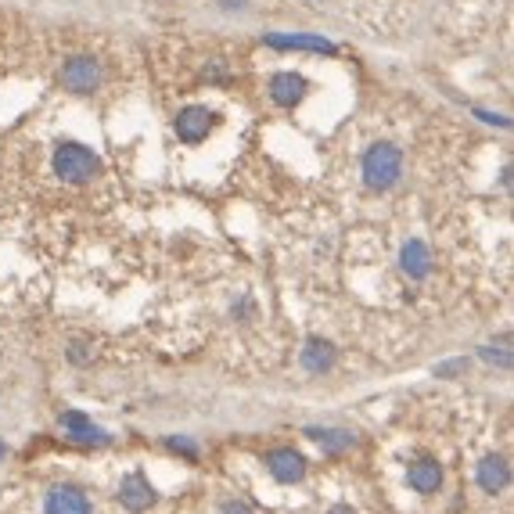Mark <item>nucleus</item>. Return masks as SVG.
I'll return each instance as SVG.
<instances>
[{
  "label": "nucleus",
  "instance_id": "6",
  "mask_svg": "<svg viewBox=\"0 0 514 514\" xmlns=\"http://www.w3.org/2000/svg\"><path fill=\"white\" fill-rule=\"evenodd\" d=\"M266 47L274 51H313V54H339V43H332L321 33H266Z\"/></svg>",
  "mask_w": 514,
  "mask_h": 514
},
{
  "label": "nucleus",
  "instance_id": "18",
  "mask_svg": "<svg viewBox=\"0 0 514 514\" xmlns=\"http://www.w3.org/2000/svg\"><path fill=\"white\" fill-rule=\"evenodd\" d=\"M464 367H468V360H450V363H439L435 374H439V378H453V374H461Z\"/></svg>",
  "mask_w": 514,
  "mask_h": 514
},
{
  "label": "nucleus",
  "instance_id": "21",
  "mask_svg": "<svg viewBox=\"0 0 514 514\" xmlns=\"http://www.w3.org/2000/svg\"><path fill=\"white\" fill-rule=\"evenodd\" d=\"M328 514H356V511H352L349 504H335V508H332V511H328Z\"/></svg>",
  "mask_w": 514,
  "mask_h": 514
},
{
  "label": "nucleus",
  "instance_id": "16",
  "mask_svg": "<svg viewBox=\"0 0 514 514\" xmlns=\"http://www.w3.org/2000/svg\"><path fill=\"white\" fill-rule=\"evenodd\" d=\"M482 360H490V363H500L504 370H508V367H511V363H514V360H511V349H508V342L500 345V349H497V345H486V349H482Z\"/></svg>",
  "mask_w": 514,
  "mask_h": 514
},
{
  "label": "nucleus",
  "instance_id": "10",
  "mask_svg": "<svg viewBox=\"0 0 514 514\" xmlns=\"http://www.w3.org/2000/svg\"><path fill=\"white\" fill-rule=\"evenodd\" d=\"M407 482H410V490H414V493L432 497V493H439V486H443V464H439V461H432V457H421V461H414V464H410Z\"/></svg>",
  "mask_w": 514,
  "mask_h": 514
},
{
  "label": "nucleus",
  "instance_id": "15",
  "mask_svg": "<svg viewBox=\"0 0 514 514\" xmlns=\"http://www.w3.org/2000/svg\"><path fill=\"white\" fill-rule=\"evenodd\" d=\"M306 435L317 439L328 453H345V450L356 446V435H352V432H342V428H310Z\"/></svg>",
  "mask_w": 514,
  "mask_h": 514
},
{
  "label": "nucleus",
  "instance_id": "17",
  "mask_svg": "<svg viewBox=\"0 0 514 514\" xmlns=\"http://www.w3.org/2000/svg\"><path fill=\"white\" fill-rule=\"evenodd\" d=\"M166 446H170L173 453H183V457H191V461L198 457V446H194L191 439H183V435H170V439H166Z\"/></svg>",
  "mask_w": 514,
  "mask_h": 514
},
{
  "label": "nucleus",
  "instance_id": "5",
  "mask_svg": "<svg viewBox=\"0 0 514 514\" xmlns=\"http://www.w3.org/2000/svg\"><path fill=\"white\" fill-rule=\"evenodd\" d=\"M266 90H270V101H274L277 108H295V105L306 101L310 79H306L303 72H274L270 83H266Z\"/></svg>",
  "mask_w": 514,
  "mask_h": 514
},
{
  "label": "nucleus",
  "instance_id": "9",
  "mask_svg": "<svg viewBox=\"0 0 514 514\" xmlns=\"http://www.w3.org/2000/svg\"><path fill=\"white\" fill-rule=\"evenodd\" d=\"M399 266L410 281H425L432 274V248L421 241V238H410L403 248H399Z\"/></svg>",
  "mask_w": 514,
  "mask_h": 514
},
{
  "label": "nucleus",
  "instance_id": "22",
  "mask_svg": "<svg viewBox=\"0 0 514 514\" xmlns=\"http://www.w3.org/2000/svg\"><path fill=\"white\" fill-rule=\"evenodd\" d=\"M4 457H7V443L0 439V461H4Z\"/></svg>",
  "mask_w": 514,
  "mask_h": 514
},
{
  "label": "nucleus",
  "instance_id": "11",
  "mask_svg": "<svg viewBox=\"0 0 514 514\" xmlns=\"http://www.w3.org/2000/svg\"><path fill=\"white\" fill-rule=\"evenodd\" d=\"M47 514H90V500L83 497V490L76 486H54L47 493V504H43Z\"/></svg>",
  "mask_w": 514,
  "mask_h": 514
},
{
  "label": "nucleus",
  "instance_id": "1",
  "mask_svg": "<svg viewBox=\"0 0 514 514\" xmlns=\"http://www.w3.org/2000/svg\"><path fill=\"white\" fill-rule=\"evenodd\" d=\"M360 173L370 191L385 194L403 180V152L392 141H374L360 159Z\"/></svg>",
  "mask_w": 514,
  "mask_h": 514
},
{
  "label": "nucleus",
  "instance_id": "4",
  "mask_svg": "<svg viewBox=\"0 0 514 514\" xmlns=\"http://www.w3.org/2000/svg\"><path fill=\"white\" fill-rule=\"evenodd\" d=\"M216 112L212 108H205V105H187V108H180L176 112V123H173V130H176V137L183 141V145H201L212 130H216Z\"/></svg>",
  "mask_w": 514,
  "mask_h": 514
},
{
  "label": "nucleus",
  "instance_id": "7",
  "mask_svg": "<svg viewBox=\"0 0 514 514\" xmlns=\"http://www.w3.org/2000/svg\"><path fill=\"white\" fill-rule=\"evenodd\" d=\"M266 468H270V475H274L281 486H295V482L306 479V457H303L299 450H292V446L270 450V453H266Z\"/></svg>",
  "mask_w": 514,
  "mask_h": 514
},
{
  "label": "nucleus",
  "instance_id": "3",
  "mask_svg": "<svg viewBox=\"0 0 514 514\" xmlns=\"http://www.w3.org/2000/svg\"><path fill=\"white\" fill-rule=\"evenodd\" d=\"M101 79H105V72H101V61H98L94 54H76V58H69V61L61 65V83H65V90L76 94V98L98 94V90H101Z\"/></svg>",
  "mask_w": 514,
  "mask_h": 514
},
{
  "label": "nucleus",
  "instance_id": "23",
  "mask_svg": "<svg viewBox=\"0 0 514 514\" xmlns=\"http://www.w3.org/2000/svg\"><path fill=\"white\" fill-rule=\"evenodd\" d=\"M317 4H321V0H317Z\"/></svg>",
  "mask_w": 514,
  "mask_h": 514
},
{
  "label": "nucleus",
  "instance_id": "13",
  "mask_svg": "<svg viewBox=\"0 0 514 514\" xmlns=\"http://www.w3.org/2000/svg\"><path fill=\"white\" fill-rule=\"evenodd\" d=\"M479 486L486 490V493H504L508 486H511V468H508V461L504 457H486L482 464H479Z\"/></svg>",
  "mask_w": 514,
  "mask_h": 514
},
{
  "label": "nucleus",
  "instance_id": "14",
  "mask_svg": "<svg viewBox=\"0 0 514 514\" xmlns=\"http://www.w3.org/2000/svg\"><path fill=\"white\" fill-rule=\"evenodd\" d=\"M61 425H65V432H69V439H76V443H108V435L101 432V428H94L83 414H76V410H69L65 417H61Z\"/></svg>",
  "mask_w": 514,
  "mask_h": 514
},
{
  "label": "nucleus",
  "instance_id": "12",
  "mask_svg": "<svg viewBox=\"0 0 514 514\" xmlns=\"http://www.w3.org/2000/svg\"><path fill=\"white\" fill-rule=\"evenodd\" d=\"M299 360H303V367H306L310 374H328V370H335L339 352H335V345L328 342V339H306Z\"/></svg>",
  "mask_w": 514,
  "mask_h": 514
},
{
  "label": "nucleus",
  "instance_id": "2",
  "mask_svg": "<svg viewBox=\"0 0 514 514\" xmlns=\"http://www.w3.org/2000/svg\"><path fill=\"white\" fill-rule=\"evenodd\" d=\"M51 170H54L58 180L79 187V183L98 180V176L105 173V163H101V155L90 152L87 145H79V141H61V145L54 148V155H51Z\"/></svg>",
  "mask_w": 514,
  "mask_h": 514
},
{
  "label": "nucleus",
  "instance_id": "20",
  "mask_svg": "<svg viewBox=\"0 0 514 514\" xmlns=\"http://www.w3.org/2000/svg\"><path fill=\"white\" fill-rule=\"evenodd\" d=\"M220 7H223V11H245L248 0H220Z\"/></svg>",
  "mask_w": 514,
  "mask_h": 514
},
{
  "label": "nucleus",
  "instance_id": "19",
  "mask_svg": "<svg viewBox=\"0 0 514 514\" xmlns=\"http://www.w3.org/2000/svg\"><path fill=\"white\" fill-rule=\"evenodd\" d=\"M220 514H256L245 500H227L223 508H220Z\"/></svg>",
  "mask_w": 514,
  "mask_h": 514
},
{
  "label": "nucleus",
  "instance_id": "8",
  "mask_svg": "<svg viewBox=\"0 0 514 514\" xmlns=\"http://www.w3.org/2000/svg\"><path fill=\"white\" fill-rule=\"evenodd\" d=\"M119 504H123L126 511L145 514L155 504V486H152L141 472H134V475H126V479L119 482Z\"/></svg>",
  "mask_w": 514,
  "mask_h": 514
}]
</instances>
